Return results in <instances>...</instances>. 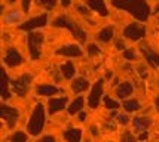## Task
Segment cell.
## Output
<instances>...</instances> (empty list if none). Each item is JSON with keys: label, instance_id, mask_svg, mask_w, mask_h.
<instances>
[{"label": "cell", "instance_id": "obj_1", "mask_svg": "<svg viewBox=\"0 0 159 142\" xmlns=\"http://www.w3.org/2000/svg\"><path fill=\"white\" fill-rule=\"evenodd\" d=\"M111 5L115 7L126 11L128 14H131L139 21H147L149 15H150V7L143 0H137V2H131V0L129 2H111Z\"/></svg>", "mask_w": 159, "mask_h": 142}, {"label": "cell", "instance_id": "obj_2", "mask_svg": "<svg viewBox=\"0 0 159 142\" xmlns=\"http://www.w3.org/2000/svg\"><path fill=\"white\" fill-rule=\"evenodd\" d=\"M43 124H45V107L42 104H37L36 108L33 110V114H31V118L28 122L27 130L30 132V135H39L43 129Z\"/></svg>", "mask_w": 159, "mask_h": 142}, {"label": "cell", "instance_id": "obj_3", "mask_svg": "<svg viewBox=\"0 0 159 142\" xmlns=\"http://www.w3.org/2000/svg\"><path fill=\"white\" fill-rule=\"evenodd\" d=\"M54 27L67 28L69 31H71V34L76 37L77 40H80V41L86 40V33L77 25L75 21L69 19V18H66V16H58V18H55V21H54Z\"/></svg>", "mask_w": 159, "mask_h": 142}, {"label": "cell", "instance_id": "obj_4", "mask_svg": "<svg viewBox=\"0 0 159 142\" xmlns=\"http://www.w3.org/2000/svg\"><path fill=\"white\" fill-rule=\"evenodd\" d=\"M43 34L42 33H33L28 34V50H30V56L33 61H37L42 55V45H43Z\"/></svg>", "mask_w": 159, "mask_h": 142}, {"label": "cell", "instance_id": "obj_5", "mask_svg": "<svg viewBox=\"0 0 159 142\" xmlns=\"http://www.w3.org/2000/svg\"><path fill=\"white\" fill-rule=\"evenodd\" d=\"M30 83H31V75L24 74V75H21L20 79H16V80L12 81L11 86H12V90H14L18 96H25L28 88H30Z\"/></svg>", "mask_w": 159, "mask_h": 142}, {"label": "cell", "instance_id": "obj_6", "mask_svg": "<svg viewBox=\"0 0 159 142\" xmlns=\"http://www.w3.org/2000/svg\"><path fill=\"white\" fill-rule=\"evenodd\" d=\"M144 34H146V28L141 24H129L124 30V36L132 41L140 40L141 37H144Z\"/></svg>", "mask_w": 159, "mask_h": 142}, {"label": "cell", "instance_id": "obj_7", "mask_svg": "<svg viewBox=\"0 0 159 142\" xmlns=\"http://www.w3.org/2000/svg\"><path fill=\"white\" fill-rule=\"evenodd\" d=\"M103 83H104L103 79H98L97 83L94 84L92 90H91V95L88 98V104H89V107L92 110H95L98 107V104H100L101 95H103Z\"/></svg>", "mask_w": 159, "mask_h": 142}, {"label": "cell", "instance_id": "obj_8", "mask_svg": "<svg viewBox=\"0 0 159 142\" xmlns=\"http://www.w3.org/2000/svg\"><path fill=\"white\" fill-rule=\"evenodd\" d=\"M46 24H48V14H42V15H39V16L33 18V19H28L27 22L21 24L18 28H20V30H25V31H28V30H34V28L45 27Z\"/></svg>", "mask_w": 159, "mask_h": 142}, {"label": "cell", "instance_id": "obj_9", "mask_svg": "<svg viewBox=\"0 0 159 142\" xmlns=\"http://www.w3.org/2000/svg\"><path fill=\"white\" fill-rule=\"evenodd\" d=\"M0 115H2L3 120L7 122V126L12 129L15 126V123H16V118H18L20 113H18V110L12 108L9 105H2L0 107Z\"/></svg>", "mask_w": 159, "mask_h": 142}, {"label": "cell", "instance_id": "obj_10", "mask_svg": "<svg viewBox=\"0 0 159 142\" xmlns=\"http://www.w3.org/2000/svg\"><path fill=\"white\" fill-rule=\"evenodd\" d=\"M57 55H62V56H67V58H75V56H80L82 50L77 45H67L64 47H60L58 50H55Z\"/></svg>", "mask_w": 159, "mask_h": 142}, {"label": "cell", "instance_id": "obj_11", "mask_svg": "<svg viewBox=\"0 0 159 142\" xmlns=\"http://www.w3.org/2000/svg\"><path fill=\"white\" fill-rule=\"evenodd\" d=\"M5 64H6L7 67H16V65H20L21 62H22V56L18 54V50L16 49H9L5 55Z\"/></svg>", "mask_w": 159, "mask_h": 142}, {"label": "cell", "instance_id": "obj_12", "mask_svg": "<svg viewBox=\"0 0 159 142\" xmlns=\"http://www.w3.org/2000/svg\"><path fill=\"white\" fill-rule=\"evenodd\" d=\"M66 104H67V98L62 96V98H57V99H51L49 101V113L51 114H55L58 111H62L66 108Z\"/></svg>", "mask_w": 159, "mask_h": 142}, {"label": "cell", "instance_id": "obj_13", "mask_svg": "<svg viewBox=\"0 0 159 142\" xmlns=\"http://www.w3.org/2000/svg\"><path fill=\"white\" fill-rule=\"evenodd\" d=\"M86 6H89L92 11H95L98 14L101 15V16H107L109 12H107V6H106V3H104L103 0H92V2H86Z\"/></svg>", "mask_w": 159, "mask_h": 142}, {"label": "cell", "instance_id": "obj_14", "mask_svg": "<svg viewBox=\"0 0 159 142\" xmlns=\"http://www.w3.org/2000/svg\"><path fill=\"white\" fill-rule=\"evenodd\" d=\"M141 52L144 54L147 62H149L152 67L159 68V55L158 54H155V52L150 50V49H146V46H141Z\"/></svg>", "mask_w": 159, "mask_h": 142}, {"label": "cell", "instance_id": "obj_15", "mask_svg": "<svg viewBox=\"0 0 159 142\" xmlns=\"http://www.w3.org/2000/svg\"><path fill=\"white\" fill-rule=\"evenodd\" d=\"M64 138L67 142H80L82 139V130L80 129H71L64 132Z\"/></svg>", "mask_w": 159, "mask_h": 142}, {"label": "cell", "instance_id": "obj_16", "mask_svg": "<svg viewBox=\"0 0 159 142\" xmlns=\"http://www.w3.org/2000/svg\"><path fill=\"white\" fill-rule=\"evenodd\" d=\"M149 126H150V118H147V117H137V118H134V130L135 132L141 133Z\"/></svg>", "mask_w": 159, "mask_h": 142}, {"label": "cell", "instance_id": "obj_17", "mask_svg": "<svg viewBox=\"0 0 159 142\" xmlns=\"http://www.w3.org/2000/svg\"><path fill=\"white\" fill-rule=\"evenodd\" d=\"M132 93V84L129 81H124L122 84H119L118 90H116V95L118 98H126Z\"/></svg>", "mask_w": 159, "mask_h": 142}, {"label": "cell", "instance_id": "obj_18", "mask_svg": "<svg viewBox=\"0 0 159 142\" xmlns=\"http://www.w3.org/2000/svg\"><path fill=\"white\" fill-rule=\"evenodd\" d=\"M61 73L62 75H64V79H67V80H71V77L75 75V73H76V70H75V65L71 64L70 61L64 62L61 65Z\"/></svg>", "mask_w": 159, "mask_h": 142}, {"label": "cell", "instance_id": "obj_19", "mask_svg": "<svg viewBox=\"0 0 159 142\" xmlns=\"http://www.w3.org/2000/svg\"><path fill=\"white\" fill-rule=\"evenodd\" d=\"M73 90L76 92V93H80V92H83L85 89H88V86H89V81L86 80V79H83V77H80V79H76V80L73 81Z\"/></svg>", "mask_w": 159, "mask_h": 142}, {"label": "cell", "instance_id": "obj_20", "mask_svg": "<svg viewBox=\"0 0 159 142\" xmlns=\"http://www.w3.org/2000/svg\"><path fill=\"white\" fill-rule=\"evenodd\" d=\"M2 77H3V81H2V98L7 99L11 96V93H9V84H11V81H9V77H7L6 71H2Z\"/></svg>", "mask_w": 159, "mask_h": 142}, {"label": "cell", "instance_id": "obj_21", "mask_svg": "<svg viewBox=\"0 0 159 142\" xmlns=\"http://www.w3.org/2000/svg\"><path fill=\"white\" fill-rule=\"evenodd\" d=\"M58 92V88L55 86H51V84H43L37 88V93L42 96H51V95H55Z\"/></svg>", "mask_w": 159, "mask_h": 142}, {"label": "cell", "instance_id": "obj_22", "mask_svg": "<svg viewBox=\"0 0 159 142\" xmlns=\"http://www.w3.org/2000/svg\"><path fill=\"white\" fill-rule=\"evenodd\" d=\"M111 39H113V28L111 27H106L98 33V40L103 41V43H107V41H110Z\"/></svg>", "mask_w": 159, "mask_h": 142}, {"label": "cell", "instance_id": "obj_23", "mask_svg": "<svg viewBox=\"0 0 159 142\" xmlns=\"http://www.w3.org/2000/svg\"><path fill=\"white\" fill-rule=\"evenodd\" d=\"M82 107H83V98L82 96H79V98H76L75 101L70 104V107L67 108V111H69L70 115H73V114H76L77 111H80Z\"/></svg>", "mask_w": 159, "mask_h": 142}, {"label": "cell", "instance_id": "obj_24", "mask_svg": "<svg viewBox=\"0 0 159 142\" xmlns=\"http://www.w3.org/2000/svg\"><path fill=\"white\" fill-rule=\"evenodd\" d=\"M124 108L128 111V113H134V111H137L140 108V102L137 99H129V101H126L124 104Z\"/></svg>", "mask_w": 159, "mask_h": 142}, {"label": "cell", "instance_id": "obj_25", "mask_svg": "<svg viewBox=\"0 0 159 142\" xmlns=\"http://www.w3.org/2000/svg\"><path fill=\"white\" fill-rule=\"evenodd\" d=\"M11 142H27V135L24 132H15L11 136Z\"/></svg>", "mask_w": 159, "mask_h": 142}, {"label": "cell", "instance_id": "obj_26", "mask_svg": "<svg viewBox=\"0 0 159 142\" xmlns=\"http://www.w3.org/2000/svg\"><path fill=\"white\" fill-rule=\"evenodd\" d=\"M104 105H106V108L109 110H116L119 108V104L116 101H113L111 98H109V96H104Z\"/></svg>", "mask_w": 159, "mask_h": 142}, {"label": "cell", "instance_id": "obj_27", "mask_svg": "<svg viewBox=\"0 0 159 142\" xmlns=\"http://www.w3.org/2000/svg\"><path fill=\"white\" fill-rule=\"evenodd\" d=\"M88 54H89V56L98 55L100 54V47L97 45H94V43H91V45H88Z\"/></svg>", "mask_w": 159, "mask_h": 142}, {"label": "cell", "instance_id": "obj_28", "mask_svg": "<svg viewBox=\"0 0 159 142\" xmlns=\"http://www.w3.org/2000/svg\"><path fill=\"white\" fill-rule=\"evenodd\" d=\"M122 142H137V141H135V138L131 135V132H125L124 135H122Z\"/></svg>", "mask_w": 159, "mask_h": 142}, {"label": "cell", "instance_id": "obj_29", "mask_svg": "<svg viewBox=\"0 0 159 142\" xmlns=\"http://www.w3.org/2000/svg\"><path fill=\"white\" fill-rule=\"evenodd\" d=\"M124 56H125V59H128V61L135 59V54H134L132 50H125V52H124Z\"/></svg>", "mask_w": 159, "mask_h": 142}, {"label": "cell", "instance_id": "obj_30", "mask_svg": "<svg viewBox=\"0 0 159 142\" xmlns=\"http://www.w3.org/2000/svg\"><path fill=\"white\" fill-rule=\"evenodd\" d=\"M116 120H118L120 124H128V122H129V120H128V117H126L125 114H119L118 117H116Z\"/></svg>", "mask_w": 159, "mask_h": 142}, {"label": "cell", "instance_id": "obj_31", "mask_svg": "<svg viewBox=\"0 0 159 142\" xmlns=\"http://www.w3.org/2000/svg\"><path fill=\"white\" fill-rule=\"evenodd\" d=\"M77 11H79V12H80L82 15H86V16L89 15V11H88L86 7L83 6V5H79V6H77Z\"/></svg>", "mask_w": 159, "mask_h": 142}, {"label": "cell", "instance_id": "obj_32", "mask_svg": "<svg viewBox=\"0 0 159 142\" xmlns=\"http://www.w3.org/2000/svg\"><path fill=\"white\" fill-rule=\"evenodd\" d=\"M37 142H55V138H54V136H43V138H42V139H39V141Z\"/></svg>", "mask_w": 159, "mask_h": 142}, {"label": "cell", "instance_id": "obj_33", "mask_svg": "<svg viewBox=\"0 0 159 142\" xmlns=\"http://www.w3.org/2000/svg\"><path fill=\"white\" fill-rule=\"evenodd\" d=\"M18 18H20V15H18V14H11L6 18V22H9L11 19H12V21H14V19H18Z\"/></svg>", "mask_w": 159, "mask_h": 142}, {"label": "cell", "instance_id": "obj_34", "mask_svg": "<svg viewBox=\"0 0 159 142\" xmlns=\"http://www.w3.org/2000/svg\"><path fill=\"white\" fill-rule=\"evenodd\" d=\"M42 5H45L46 7H49V9H51V7L55 6L57 3H55V2H42Z\"/></svg>", "mask_w": 159, "mask_h": 142}, {"label": "cell", "instance_id": "obj_35", "mask_svg": "<svg viewBox=\"0 0 159 142\" xmlns=\"http://www.w3.org/2000/svg\"><path fill=\"white\" fill-rule=\"evenodd\" d=\"M116 49H119V50H124V49H125V46H124V41H122V40L116 41Z\"/></svg>", "mask_w": 159, "mask_h": 142}, {"label": "cell", "instance_id": "obj_36", "mask_svg": "<svg viewBox=\"0 0 159 142\" xmlns=\"http://www.w3.org/2000/svg\"><path fill=\"white\" fill-rule=\"evenodd\" d=\"M79 120H80V122H85V120H86V113H80V114H79Z\"/></svg>", "mask_w": 159, "mask_h": 142}, {"label": "cell", "instance_id": "obj_37", "mask_svg": "<svg viewBox=\"0 0 159 142\" xmlns=\"http://www.w3.org/2000/svg\"><path fill=\"white\" fill-rule=\"evenodd\" d=\"M147 136H149V135H147L146 132H144V133H140V141H146V139H147Z\"/></svg>", "mask_w": 159, "mask_h": 142}, {"label": "cell", "instance_id": "obj_38", "mask_svg": "<svg viewBox=\"0 0 159 142\" xmlns=\"http://www.w3.org/2000/svg\"><path fill=\"white\" fill-rule=\"evenodd\" d=\"M28 6H30V2H22V7H24V11H27Z\"/></svg>", "mask_w": 159, "mask_h": 142}, {"label": "cell", "instance_id": "obj_39", "mask_svg": "<svg viewBox=\"0 0 159 142\" xmlns=\"http://www.w3.org/2000/svg\"><path fill=\"white\" fill-rule=\"evenodd\" d=\"M91 133L94 136H97L98 135V132H97V127H91Z\"/></svg>", "mask_w": 159, "mask_h": 142}, {"label": "cell", "instance_id": "obj_40", "mask_svg": "<svg viewBox=\"0 0 159 142\" xmlns=\"http://www.w3.org/2000/svg\"><path fill=\"white\" fill-rule=\"evenodd\" d=\"M155 104H156V110L159 111V96L156 98V99H155Z\"/></svg>", "mask_w": 159, "mask_h": 142}, {"label": "cell", "instance_id": "obj_41", "mask_svg": "<svg viewBox=\"0 0 159 142\" xmlns=\"http://www.w3.org/2000/svg\"><path fill=\"white\" fill-rule=\"evenodd\" d=\"M70 5V2H67V0H64V2H62V6H69Z\"/></svg>", "mask_w": 159, "mask_h": 142}, {"label": "cell", "instance_id": "obj_42", "mask_svg": "<svg viewBox=\"0 0 159 142\" xmlns=\"http://www.w3.org/2000/svg\"><path fill=\"white\" fill-rule=\"evenodd\" d=\"M106 79H111V73H110V71H107V74H106Z\"/></svg>", "mask_w": 159, "mask_h": 142}, {"label": "cell", "instance_id": "obj_43", "mask_svg": "<svg viewBox=\"0 0 159 142\" xmlns=\"http://www.w3.org/2000/svg\"><path fill=\"white\" fill-rule=\"evenodd\" d=\"M155 14H159V6L156 7V9H155Z\"/></svg>", "mask_w": 159, "mask_h": 142}]
</instances>
